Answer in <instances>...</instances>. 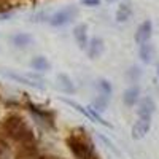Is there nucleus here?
I'll return each mask as SVG.
<instances>
[{"label": "nucleus", "instance_id": "nucleus-1", "mask_svg": "<svg viewBox=\"0 0 159 159\" xmlns=\"http://www.w3.org/2000/svg\"><path fill=\"white\" fill-rule=\"evenodd\" d=\"M2 130L3 134L15 140L19 145H30L35 143V135L32 127L24 121V118L19 115H10L3 119L2 123Z\"/></svg>", "mask_w": 159, "mask_h": 159}, {"label": "nucleus", "instance_id": "nucleus-2", "mask_svg": "<svg viewBox=\"0 0 159 159\" xmlns=\"http://www.w3.org/2000/svg\"><path fill=\"white\" fill-rule=\"evenodd\" d=\"M65 145L76 159H96L92 143L86 137H81L78 134H70L65 139Z\"/></svg>", "mask_w": 159, "mask_h": 159}, {"label": "nucleus", "instance_id": "nucleus-3", "mask_svg": "<svg viewBox=\"0 0 159 159\" xmlns=\"http://www.w3.org/2000/svg\"><path fill=\"white\" fill-rule=\"evenodd\" d=\"M78 16V8L76 7H67V8H62L59 11H56L54 15L49 16V24L52 27H61V25H65L72 22L73 19H76Z\"/></svg>", "mask_w": 159, "mask_h": 159}, {"label": "nucleus", "instance_id": "nucleus-4", "mask_svg": "<svg viewBox=\"0 0 159 159\" xmlns=\"http://www.w3.org/2000/svg\"><path fill=\"white\" fill-rule=\"evenodd\" d=\"M151 129V118H142L139 116V119L134 123L132 126V130H130V135L134 140H142L147 137V134Z\"/></svg>", "mask_w": 159, "mask_h": 159}, {"label": "nucleus", "instance_id": "nucleus-5", "mask_svg": "<svg viewBox=\"0 0 159 159\" xmlns=\"http://www.w3.org/2000/svg\"><path fill=\"white\" fill-rule=\"evenodd\" d=\"M154 111H156V102L150 96L140 99V102L137 103V113L142 118H151Z\"/></svg>", "mask_w": 159, "mask_h": 159}, {"label": "nucleus", "instance_id": "nucleus-6", "mask_svg": "<svg viewBox=\"0 0 159 159\" xmlns=\"http://www.w3.org/2000/svg\"><path fill=\"white\" fill-rule=\"evenodd\" d=\"M151 34H153V24H151V21H150V19L143 21V22L139 25L137 32H135V43H137V45H143V43L150 42Z\"/></svg>", "mask_w": 159, "mask_h": 159}, {"label": "nucleus", "instance_id": "nucleus-7", "mask_svg": "<svg viewBox=\"0 0 159 159\" xmlns=\"http://www.w3.org/2000/svg\"><path fill=\"white\" fill-rule=\"evenodd\" d=\"M105 49V42L100 37H94L89 40V45H88V56L89 59H99L102 56V52Z\"/></svg>", "mask_w": 159, "mask_h": 159}, {"label": "nucleus", "instance_id": "nucleus-8", "mask_svg": "<svg viewBox=\"0 0 159 159\" xmlns=\"http://www.w3.org/2000/svg\"><path fill=\"white\" fill-rule=\"evenodd\" d=\"M15 159H40L35 143L21 145V147L18 148V151L15 153Z\"/></svg>", "mask_w": 159, "mask_h": 159}, {"label": "nucleus", "instance_id": "nucleus-9", "mask_svg": "<svg viewBox=\"0 0 159 159\" xmlns=\"http://www.w3.org/2000/svg\"><path fill=\"white\" fill-rule=\"evenodd\" d=\"M73 37L76 40L78 46L81 49H88V45H89V40H88V25L86 24H78L76 27L73 29Z\"/></svg>", "mask_w": 159, "mask_h": 159}, {"label": "nucleus", "instance_id": "nucleus-10", "mask_svg": "<svg viewBox=\"0 0 159 159\" xmlns=\"http://www.w3.org/2000/svg\"><path fill=\"white\" fill-rule=\"evenodd\" d=\"M123 102L127 105V107H134L140 102V88L139 86H130L124 91L123 94Z\"/></svg>", "mask_w": 159, "mask_h": 159}, {"label": "nucleus", "instance_id": "nucleus-11", "mask_svg": "<svg viewBox=\"0 0 159 159\" xmlns=\"http://www.w3.org/2000/svg\"><path fill=\"white\" fill-rule=\"evenodd\" d=\"M27 107H29L30 113H34V115H35V116H38V118H42L43 121H45V123H48L49 126L54 124V115H52L51 111L40 108V107H37V105H34V103H29Z\"/></svg>", "mask_w": 159, "mask_h": 159}, {"label": "nucleus", "instance_id": "nucleus-12", "mask_svg": "<svg viewBox=\"0 0 159 159\" xmlns=\"http://www.w3.org/2000/svg\"><path fill=\"white\" fill-rule=\"evenodd\" d=\"M154 45L151 43V42H147V43H143V45H140V49H139V56H140V59H142V62H145V64H150L151 61H153V57H154Z\"/></svg>", "mask_w": 159, "mask_h": 159}, {"label": "nucleus", "instance_id": "nucleus-13", "mask_svg": "<svg viewBox=\"0 0 159 159\" xmlns=\"http://www.w3.org/2000/svg\"><path fill=\"white\" fill-rule=\"evenodd\" d=\"M57 86H59L61 91L65 92V94H75V91H76V88H75L73 81L70 80V76L64 75V73L57 75Z\"/></svg>", "mask_w": 159, "mask_h": 159}, {"label": "nucleus", "instance_id": "nucleus-14", "mask_svg": "<svg viewBox=\"0 0 159 159\" xmlns=\"http://www.w3.org/2000/svg\"><path fill=\"white\" fill-rule=\"evenodd\" d=\"M130 15H132V7H130L129 2H124V3H121V5L118 7L116 15H115V19H116L118 22H126V21L130 18Z\"/></svg>", "mask_w": 159, "mask_h": 159}, {"label": "nucleus", "instance_id": "nucleus-15", "mask_svg": "<svg viewBox=\"0 0 159 159\" xmlns=\"http://www.w3.org/2000/svg\"><path fill=\"white\" fill-rule=\"evenodd\" d=\"M30 67L37 72H48L51 69V64L45 56H37L30 61Z\"/></svg>", "mask_w": 159, "mask_h": 159}, {"label": "nucleus", "instance_id": "nucleus-16", "mask_svg": "<svg viewBox=\"0 0 159 159\" xmlns=\"http://www.w3.org/2000/svg\"><path fill=\"white\" fill-rule=\"evenodd\" d=\"M11 42L16 48H27L32 43V37L29 34H16L11 38Z\"/></svg>", "mask_w": 159, "mask_h": 159}, {"label": "nucleus", "instance_id": "nucleus-17", "mask_svg": "<svg viewBox=\"0 0 159 159\" xmlns=\"http://www.w3.org/2000/svg\"><path fill=\"white\" fill-rule=\"evenodd\" d=\"M97 86H99V89H100V92H102L103 96L110 97V96L113 94V88H111V83L108 81V80H105V78H100L99 81H97Z\"/></svg>", "mask_w": 159, "mask_h": 159}, {"label": "nucleus", "instance_id": "nucleus-18", "mask_svg": "<svg viewBox=\"0 0 159 159\" xmlns=\"http://www.w3.org/2000/svg\"><path fill=\"white\" fill-rule=\"evenodd\" d=\"M108 99L110 97H107V96H100V97H97L94 102H92V105H91V107L92 108H94L96 111H103L105 108H107V102H108Z\"/></svg>", "mask_w": 159, "mask_h": 159}, {"label": "nucleus", "instance_id": "nucleus-19", "mask_svg": "<svg viewBox=\"0 0 159 159\" xmlns=\"http://www.w3.org/2000/svg\"><path fill=\"white\" fill-rule=\"evenodd\" d=\"M126 76H127V80H129L130 83H137L139 78L142 76V70H140L139 67H130V69L127 70Z\"/></svg>", "mask_w": 159, "mask_h": 159}, {"label": "nucleus", "instance_id": "nucleus-20", "mask_svg": "<svg viewBox=\"0 0 159 159\" xmlns=\"http://www.w3.org/2000/svg\"><path fill=\"white\" fill-rule=\"evenodd\" d=\"M7 154H8V145L0 139V159H5Z\"/></svg>", "mask_w": 159, "mask_h": 159}, {"label": "nucleus", "instance_id": "nucleus-21", "mask_svg": "<svg viewBox=\"0 0 159 159\" xmlns=\"http://www.w3.org/2000/svg\"><path fill=\"white\" fill-rule=\"evenodd\" d=\"M10 8H11L10 0H0V15H3V13H7Z\"/></svg>", "mask_w": 159, "mask_h": 159}, {"label": "nucleus", "instance_id": "nucleus-22", "mask_svg": "<svg viewBox=\"0 0 159 159\" xmlns=\"http://www.w3.org/2000/svg\"><path fill=\"white\" fill-rule=\"evenodd\" d=\"M81 3L84 7H99L100 5V0H81Z\"/></svg>", "mask_w": 159, "mask_h": 159}, {"label": "nucleus", "instance_id": "nucleus-23", "mask_svg": "<svg viewBox=\"0 0 159 159\" xmlns=\"http://www.w3.org/2000/svg\"><path fill=\"white\" fill-rule=\"evenodd\" d=\"M40 159H64V157L54 156V154H46V156H40Z\"/></svg>", "mask_w": 159, "mask_h": 159}, {"label": "nucleus", "instance_id": "nucleus-24", "mask_svg": "<svg viewBox=\"0 0 159 159\" xmlns=\"http://www.w3.org/2000/svg\"><path fill=\"white\" fill-rule=\"evenodd\" d=\"M107 2H110V3H111V2H116V0H107Z\"/></svg>", "mask_w": 159, "mask_h": 159}, {"label": "nucleus", "instance_id": "nucleus-25", "mask_svg": "<svg viewBox=\"0 0 159 159\" xmlns=\"http://www.w3.org/2000/svg\"><path fill=\"white\" fill-rule=\"evenodd\" d=\"M157 73H159V69H157Z\"/></svg>", "mask_w": 159, "mask_h": 159}]
</instances>
